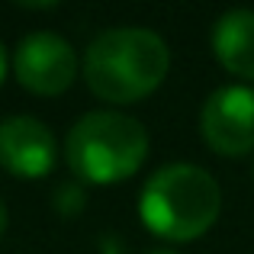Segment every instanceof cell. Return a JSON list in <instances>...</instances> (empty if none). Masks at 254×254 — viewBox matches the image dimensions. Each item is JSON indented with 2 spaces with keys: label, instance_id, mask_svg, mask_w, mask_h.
I'll return each instance as SVG.
<instances>
[{
  "label": "cell",
  "instance_id": "cell-4",
  "mask_svg": "<svg viewBox=\"0 0 254 254\" xmlns=\"http://www.w3.org/2000/svg\"><path fill=\"white\" fill-rule=\"evenodd\" d=\"M199 135L222 158L254 151V87L229 84L209 93L199 113Z\"/></svg>",
  "mask_w": 254,
  "mask_h": 254
},
{
  "label": "cell",
  "instance_id": "cell-10",
  "mask_svg": "<svg viewBox=\"0 0 254 254\" xmlns=\"http://www.w3.org/2000/svg\"><path fill=\"white\" fill-rule=\"evenodd\" d=\"M3 77H6V49L0 42V84H3Z\"/></svg>",
  "mask_w": 254,
  "mask_h": 254
},
{
  "label": "cell",
  "instance_id": "cell-3",
  "mask_svg": "<svg viewBox=\"0 0 254 254\" xmlns=\"http://www.w3.org/2000/svg\"><path fill=\"white\" fill-rule=\"evenodd\" d=\"M64 155L84 184H123L148 158V129L116 110H93L68 132Z\"/></svg>",
  "mask_w": 254,
  "mask_h": 254
},
{
  "label": "cell",
  "instance_id": "cell-5",
  "mask_svg": "<svg viewBox=\"0 0 254 254\" xmlns=\"http://www.w3.org/2000/svg\"><path fill=\"white\" fill-rule=\"evenodd\" d=\"M16 81L39 97L64 93L77 77V52L58 32H29L13 55Z\"/></svg>",
  "mask_w": 254,
  "mask_h": 254
},
{
  "label": "cell",
  "instance_id": "cell-12",
  "mask_svg": "<svg viewBox=\"0 0 254 254\" xmlns=\"http://www.w3.org/2000/svg\"><path fill=\"white\" fill-rule=\"evenodd\" d=\"M145 254H177V251H171V248H151V251H145Z\"/></svg>",
  "mask_w": 254,
  "mask_h": 254
},
{
  "label": "cell",
  "instance_id": "cell-2",
  "mask_svg": "<svg viewBox=\"0 0 254 254\" xmlns=\"http://www.w3.org/2000/svg\"><path fill=\"white\" fill-rule=\"evenodd\" d=\"M222 190L199 164H164L145 180L138 216L164 242H196L216 225Z\"/></svg>",
  "mask_w": 254,
  "mask_h": 254
},
{
  "label": "cell",
  "instance_id": "cell-1",
  "mask_svg": "<svg viewBox=\"0 0 254 254\" xmlns=\"http://www.w3.org/2000/svg\"><path fill=\"white\" fill-rule=\"evenodd\" d=\"M171 68L168 42L155 29L116 26L84 52V81L106 103H138L164 84Z\"/></svg>",
  "mask_w": 254,
  "mask_h": 254
},
{
  "label": "cell",
  "instance_id": "cell-9",
  "mask_svg": "<svg viewBox=\"0 0 254 254\" xmlns=\"http://www.w3.org/2000/svg\"><path fill=\"white\" fill-rule=\"evenodd\" d=\"M100 254H123V245H119V238H116V235L100 238Z\"/></svg>",
  "mask_w": 254,
  "mask_h": 254
},
{
  "label": "cell",
  "instance_id": "cell-8",
  "mask_svg": "<svg viewBox=\"0 0 254 254\" xmlns=\"http://www.w3.org/2000/svg\"><path fill=\"white\" fill-rule=\"evenodd\" d=\"M52 206H55V212L64 216V219L81 216L84 206H87V193H84L81 180H64V184H58L55 193H52Z\"/></svg>",
  "mask_w": 254,
  "mask_h": 254
},
{
  "label": "cell",
  "instance_id": "cell-11",
  "mask_svg": "<svg viewBox=\"0 0 254 254\" xmlns=\"http://www.w3.org/2000/svg\"><path fill=\"white\" fill-rule=\"evenodd\" d=\"M6 222H10V216H6V206H3V199H0V235L6 232Z\"/></svg>",
  "mask_w": 254,
  "mask_h": 254
},
{
  "label": "cell",
  "instance_id": "cell-6",
  "mask_svg": "<svg viewBox=\"0 0 254 254\" xmlns=\"http://www.w3.org/2000/svg\"><path fill=\"white\" fill-rule=\"evenodd\" d=\"M58 158L52 129L36 116H10L0 123V164L23 180L49 177Z\"/></svg>",
  "mask_w": 254,
  "mask_h": 254
},
{
  "label": "cell",
  "instance_id": "cell-7",
  "mask_svg": "<svg viewBox=\"0 0 254 254\" xmlns=\"http://www.w3.org/2000/svg\"><path fill=\"white\" fill-rule=\"evenodd\" d=\"M212 52L229 74L254 81V10H229L212 26Z\"/></svg>",
  "mask_w": 254,
  "mask_h": 254
}]
</instances>
